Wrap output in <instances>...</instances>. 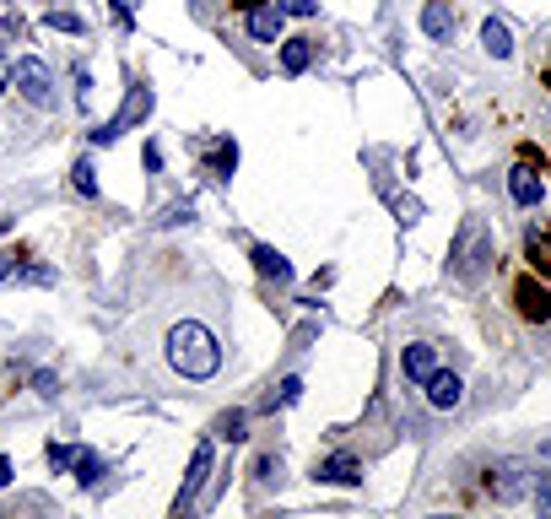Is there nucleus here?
Segmentation results:
<instances>
[{
  "label": "nucleus",
  "mask_w": 551,
  "mask_h": 519,
  "mask_svg": "<svg viewBox=\"0 0 551 519\" xmlns=\"http://www.w3.org/2000/svg\"><path fill=\"white\" fill-rule=\"evenodd\" d=\"M481 49H487L492 60H508V55H514V33H508V22H497V17L481 22Z\"/></svg>",
  "instance_id": "18"
},
{
  "label": "nucleus",
  "mask_w": 551,
  "mask_h": 519,
  "mask_svg": "<svg viewBox=\"0 0 551 519\" xmlns=\"http://www.w3.org/2000/svg\"><path fill=\"white\" fill-rule=\"evenodd\" d=\"M314 65V38H281V71L303 76Z\"/></svg>",
  "instance_id": "17"
},
{
  "label": "nucleus",
  "mask_w": 551,
  "mask_h": 519,
  "mask_svg": "<svg viewBox=\"0 0 551 519\" xmlns=\"http://www.w3.org/2000/svg\"><path fill=\"white\" fill-rule=\"evenodd\" d=\"M6 482H11V460L0 455V487H6Z\"/></svg>",
  "instance_id": "31"
},
{
  "label": "nucleus",
  "mask_w": 551,
  "mask_h": 519,
  "mask_svg": "<svg viewBox=\"0 0 551 519\" xmlns=\"http://www.w3.org/2000/svg\"><path fill=\"white\" fill-rule=\"evenodd\" d=\"M233 168H238V141L233 136L206 141V173L211 179H233Z\"/></svg>",
  "instance_id": "14"
},
{
  "label": "nucleus",
  "mask_w": 551,
  "mask_h": 519,
  "mask_svg": "<svg viewBox=\"0 0 551 519\" xmlns=\"http://www.w3.org/2000/svg\"><path fill=\"white\" fill-rule=\"evenodd\" d=\"M530 482H535V471L524 460H497V465H487V492L497 503H514V498H524L530 492Z\"/></svg>",
  "instance_id": "5"
},
{
  "label": "nucleus",
  "mask_w": 551,
  "mask_h": 519,
  "mask_svg": "<svg viewBox=\"0 0 551 519\" xmlns=\"http://www.w3.org/2000/svg\"><path fill=\"white\" fill-rule=\"evenodd\" d=\"M298 395H303V379H281V390H271V395H265V401H260V411L292 406V401H298Z\"/></svg>",
  "instance_id": "20"
},
{
  "label": "nucleus",
  "mask_w": 551,
  "mask_h": 519,
  "mask_svg": "<svg viewBox=\"0 0 551 519\" xmlns=\"http://www.w3.org/2000/svg\"><path fill=\"white\" fill-rule=\"evenodd\" d=\"M49 465H55V471H71V465H76V444H49Z\"/></svg>",
  "instance_id": "25"
},
{
  "label": "nucleus",
  "mask_w": 551,
  "mask_h": 519,
  "mask_svg": "<svg viewBox=\"0 0 551 519\" xmlns=\"http://www.w3.org/2000/svg\"><path fill=\"white\" fill-rule=\"evenodd\" d=\"M206 476H211V444L200 438L195 455H190V476H184V487H179V503H173V519H195L190 503H195V492L206 487Z\"/></svg>",
  "instance_id": "6"
},
{
  "label": "nucleus",
  "mask_w": 551,
  "mask_h": 519,
  "mask_svg": "<svg viewBox=\"0 0 551 519\" xmlns=\"http://www.w3.org/2000/svg\"><path fill=\"white\" fill-rule=\"evenodd\" d=\"M33 384H38V395H55V390H60L55 374H33Z\"/></svg>",
  "instance_id": "27"
},
{
  "label": "nucleus",
  "mask_w": 551,
  "mask_h": 519,
  "mask_svg": "<svg viewBox=\"0 0 551 519\" xmlns=\"http://www.w3.org/2000/svg\"><path fill=\"white\" fill-rule=\"evenodd\" d=\"M44 22H49L55 33H82V28H87V22L76 17V11H60V6H55V11H44Z\"/></svg>",
  "instance_id": "22"
},
{
  "label": "nucleus",
  "mask_w": 551,
  "mask_h": 519,
  "mask_svg": "<svg viewBox=\"0 0 551 519\" xmlns=\"http://www.w3.org/2000/svg\"><path fill=\"white\" fill-rule=\"evenodd\" d=\"M314 482H325V487H357L362 482V460L346 455V449H341V455H325V460L314 465Z\"/></svg>",
  "instance_id": "7"
},
{
  "label": "nucleus",
  "mask_w": 551,
  "mask_h": 519,
  "mask_svg": "<svg viewBox=\"0 0 551 519\" xmlns=\"http://www.w3.org/2000/svg\"><path fill=\"white\" fill-rule=\"evenodd\" d=\"M454 22H460V17H454L449 0H427V6H422V33L433 38V44H449V38H454Z\"/></svg>",
  "instance_id": "12"
},
{
  "label": "nucleus",
  "mask_w": 551,
  "mask_h": 519,
  "mask_svg": "<svg viewBox=\"0 0 551 519\" xmlns=\"http://www.w3.org/2000/svg\"><path fill=\"white\" fill-rule=\"evenodd\" d=\"M487 265H492V228L481 217H470L460 228V238H454V249H449V271L460 276V282H481Z\"/></svg>",
  "instance_id": "2"
},
{
  "label": "nucleus",
  "mask_w": 551,
  "mask_h": 519,
  "mask_svg": "<svg viewBox=\"0 0 551 519\" xmlns=\"http://www.w3.org/2000/svg\"><path fill=\"white\" fill-rule=\"evenodd\" d=\"M460 401H465V384H460V374L438 368V374L427 379V406H433V411H454Z\"/></svg>",
  "instance_id": "11"
},
{
  "label": "nucleus",
  "mask_w": 551,
  "mask_h": 519,
  "mask_svg": "<svg viewBox=\"0 0 551 519\" xmlns=\"http://www.w3.org/2000/svg\"><path fill=\"white\" fill-rule=\"evenodd\" d=\"M254 6H265V0H233V11H244V17H249Z\"/></svg>",
  "instance_id": "30"
},
{
  "label": "nucleus",
  "mask_w": 551,
  "mask_h": 519,
  "mask_svg": "<svg viewBox=\"0 0 551 519\" xmlns=\"http://www.w3.org/2000/svg\"><path fill=\"white\" fill-rule=\"evenodd\" d=\"M508 195H514V206H524V211H530V206H541V195H546V184H541V173H535V168H514V173H508Z\"/></svg>",
  "instance_id": "13"
},
{
  "label": "nucleus",
  "mask_w": 551,
  "mask_h": 519,
  "mask_svg": "<svg viewBox=\"0 0 551 519\" xmlns=\"http://www.w3.org/2000/svg\"><path fill=\"white\" fill-rule=\"evenodd\" d=\"M152 87H146V82H130V98H125V109H119L114 119H103V125L98 130H92V146H109V141H119V136H125V130L130 125H141V119L146 114H152Z\"/></svg>",
  "instance_id": "3"
},
{
  "label": "nucleus",
  "mask_w": 551,
  "mask_h": 519,
  "mask_svg": "<svg viewBox=\"0 0 551 519\" xmlns=\"http://www.w3.org/2000/svg\"><path fill=\"white\" fill-rule=\"evenodd\" d=\"M541 455H546V460H551V438H541Z\"/></svg>",
  "instance_id": "32"
},
{
  "label": "nucleus",
  "mask_w": 551,
  "mask_h": 519,
  "mask_svg": "<svg viewBox=\"0 0 551 519\" xmlns=\"http://www.w3.org/2000/svg\"><path fill=\"white\" fill-rule=\"evenodd\" d=\"M427 519H460V514H427Z\"/></svg>",
  "instance_id": "33"
},
{
  "label": "nucleus",
  "mask_w": 551,
  "mask_h": 519,
  "mask_svg": "<svg viewBox=\"0 0 551 519\" xmlns=\"http://www.w3.org/2000/svg\"><path fill=\"white\" fill-rule=\"evenodd\" d=\"M400 374H406L411 384H427L438 374V346L433 341H411L406 352H400Z\"/></svg>",
  "instance_id": "9"
},
{
  "label": "nucleus",
  "mask_w": 551,
  "mask_h": 519,
  "mask_svg": "<svg viewBox=\"0 0 551 519\" xmlns=\"http://www.w3.org/2000/svg\"><path fill=\"white\" fill-rule=\"evenodd\" d=\"M71 471H76V482H82V487H98L103 482V455H98V449H76Z\"/></svg>",
  "instance_id": "19"
},
{
  "label": "nucleus",
  "mask_w": 551,
  "mask_h": 519,
  "mask_svg": "<svg viewBox=\"0 0 551 519\" xmlns=\"http://www.w3.org/2000/svg\"><path fill=\"white\" fill-rule=\"evenodd\" d=\"M530 492H535V509H541V519H551V471H535Z\"/></svg>",
  "instance_id": "23"
},
{
  "label": "nucleus",
  "mask_w": 551,
  "mask_h": 519,
  "mask_svg": "<svg viewBox=\"0 0 551 519\" xmlns=\"http://www.w3.org/2000/svg\"><path fill=\"white\" fill-rule=\"evenodd\" d=\"M11 82H17V92L33 103V109H55V76H49V65L44 60H33V55H22L17 65H11Z\"/></svg>",
  "instance_id": "4"
},
{
  "label": "nucleus",
  "mask_w": 551,
  "mask_h": 519,
  "mask_svg": "<svg viewBox=\"0 0 551 519\" xmlns=\"http://www.w3.org/2000/svg\"><path fill=\"white\" fill-rule=\"evenodd\" d=\"M287 17H319V0H276Z\"/></svg>",
  "instance_id": "26"
},
{
  "label": "nucleus",
  "mask_w": 551,
  "mask_h": 519,
  "mask_svg": "<svg viewBox=\"0 0 551 519\" xmlns=\"http://www.w3.org/2000/svg\"><path fill=\"white\" fill-rule=\"evenodd\" d=\"M281 28H287V11H281L276 0H265V6L249 11V38L254 44H281Z\"/></svg>",
  "instance_id": "10"
},
{
  "label": "nucleus",
  "mask_w": 551,
  "mask_h": 519,
  "mask_svg": "<svg viewBox=\"0 0 551 519\" xmlns=\"http://www.w3.org/2000/svg\"><path fill=\"white\" fill-rule=\"evenodd\" d=\"M244 428H249V417H244V411H227V417L217 422V438H233V444H244V438H249Z\"/></svg>",
  "instance_id": "21"
},
{
  "label": "nucleus",
  "mask_w": 551,
  "mask_h": 519,
  "mask_svg": "<svg viewBox=\"0 0 551 519\" xmlns=\"http://www.w3.org/2000/svg\"><path fill=\"white\" fill-rule=\"evenodd\" d=\"M249 260H254V271H260L265 282H292V260L281 255V249H271V244H254V249H249Z\"/></svg>",
  "instance_id": "15"
},
{
  "label": "nucleus",
  "mask_w": 551,
  "mask_h": 519,
  "mask_svg": "<svg viewBox=\"0 0 551 519\" xmlns=\"http://www.w3.org/2000/svg\"><path fill=\"white\" fill-rule=\"evenodd\" d=\"M6 87H11V60L0 55V92H6Z\"/></svg>",
  "instance_id": "28"
},
{
  "label": "nucleus",
  "mask_w": 551,
  "mask_h": 519,
  "mask_svg": "<svg viewBox=\"0 0 551 519\" xmlns=\"http://www.w3.org/2000/svg\"><path fill=\"white\" fill-rule=\"evenodd\" d=\"M71 184H76V190H82V195H98V173H92V163H87V157H82V163L71 168Z\"/></svg>",
  "instance_id": "24"
},
{
  "label": "nucleus",
  "mask_w": 551,
  "mask_h": 519,
  "mask_svg": "<svg viewBox=\"0 0 551 519\" xmlns=\"http://www.w3.org/2000/svg\"><path fill=\"white\" fill-rule=\"evenodd\" d=\"M168 363H173V374L179 379H211L222 368V346L217 336H211L200 319H179V325L168 330Z\"/></svg>",
  "instance_id": "1"
},
{
  "label": "nucleus",
  "mask_w": 551,
  "mask_h": 519,
  "mask_svg": "<svg viewBox=\"0 0 551 519\" xmlns=\"http://www.w3.org/2000/svg\"><path fill=\"white\" fill-rule=\"evenodd\" d=\"M114 11H119V22L130 28V0H114Z\"/></svg>",
  "instance_id": "29"
},
{
  "label": "nucleus",
  "mask_w": 551,
  "mask_h": 519,
  "mask_svg": "<svg viewBox=\"0 0 551 519\" xmlns=\"http://www.w3.org/2000/svg\"><path fill=\"white\" fill-rule=\"evenodd\" d=\"M514 303H519V314L530 319V325H546V319H551V292H546L541 282H535V276H519Z\"/></svg>",
  "instance_id": "8"
},
{
  "label": "nucleus",
  "mask_w": 551,
  "mask_h": 519,
  "mask_svg": "<svg viewBox=\"0 0 551 519\" xmlns=\"http://www.w3.org/2000/svg\"><path fill=\"white\" fill-rule=\"evenodd\" d=\"M524 255H530V265L541 276H551V222H535V228L524 233Z\"/></svg>",
  "instance_id": "16"
}]
</instances>
